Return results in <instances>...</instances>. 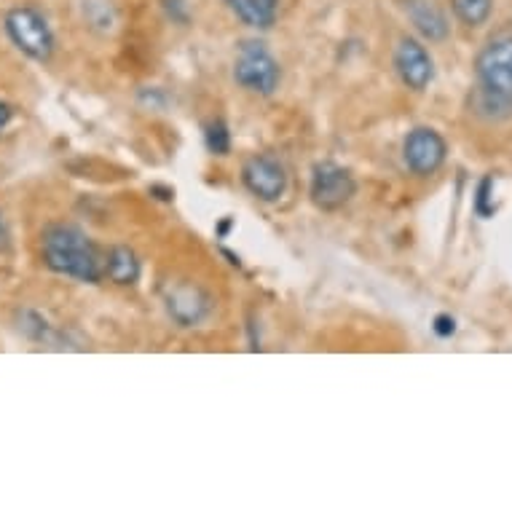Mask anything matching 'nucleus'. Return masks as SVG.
Wrapping results in <instances>:
<instances>
[{
  "label": "nucleus",
  "instance_id": "f257e3e1",
  "mask_svg": "<svg viewBox=\"0 0 512 512\" xmlns=\"http://www.w3.org/2000/svg\"><path fill=\"white\" fill-rule=\"evenodd\" d=\"M472 89V113L488 124H504L512 118V33L488 38L478 51Z\"/></svg>",
  "mask_w": 512,
  "mask_h": 512
},
{
  "label": "nucleus",
  "instance_id": "f03ea898",
  "mask_svg": "<svg viewBox=\"0 0 512 512\" xmlns=\"http://www.w3.org/2000/svg\"><path fill=\"white\" fill-rule=\"evenodd\" d=\"M41 258L46 269L84 285L105 279V252L81 226L51 223L41 234Z\"/></svg>",
  "mask_w": 512,
  "mask_h": 512
},
{
  "label": "nucleus",
  "instance_id": "7ed1b4c3",
  "mask_svg": "<svg viewBox=\"0 0 512 512\" xmlns=\"http://www.w3.org/2000/svg\"><path fill=\"white\" fill-rule=\"evenodd\" d=\"M234 81L255 97H274L282 84V65L263 41H242L234 57Z\"/></svg>",
  "mask_w": 512,
  "mask_h": 512
},
{
  "label": "nucleus",
  "instance_id": "20e7f679",
  "mask_svg": "<svg viewBox=\"0 0 512 512\" xmlns=\"http://www.w3.org/2000/svg\"><path fill=\"white\" fill-rule=\"evenodd\" d=\"M6 33H9L11 43L35 62H49L54 57L57 41H54V33L41 11L30 9V6L11 9L6 14Z\"/></svg>",
  "mask_w": 512,
  "mask_h": 512
},
{
  "label": "nucleus",
  "instance_id": "39448f33",
  "mask_svg": "<svg viewBox=\"0 0 512 512\" xmlns=\"http://www.w3.org/2000/svg\"><path fill=\"white\" fill-rule=\"evenodd\" d=\"M309 196L317 210L338 212L357 196V180L349 169L336 161H317L311 167Z\"/></svg>",
  "mask_w": 512,
  "mask_h": 512
},
{
  "label": "nucleus",
  "instance_id": "423d86ee",
  "mask_svg": "<svg viewBox=\"0 0 512 512\" xmlns=\"http://www.w3.org/2000/svg\"><path fill=\"white\" fill-rule=\"evenodd\" d=\"M242 185L258 202L274 204L287 194L290 175L274 153H255L242 164Z\"/></svg>",
  "mask_w": 512,
  "mask_h": 512
},
{
  "label": "nucleus",
  "instance_id": "0eeeda50",
  "mask_svg": "<svg viewBox=\"0 0 512 512\" xmlns=\"http://www.w3.org/2000/svg\"><path fill=\"white\" fill-rule=\"evenodd\" d=\"M448 159V143L432 126H416L403 140V164L416 177L435 175Z\"/></svg>",
  "mask_w": 512,
  "mask_h": 512
},
{
  "label": "nucleus",
  "instance_id": "6e6552de",
  "mask_svg": "<svg viewBox=\"0 0 512 512\" xmlns=\"http://www.w3.org/2000/svg\"><path fill=\"white\" fill-rule=\"evenodd\" d=\"M164 306L180 328H199L215 311L212 295L194 282H169L164 290Z\"/></svg>",
  "mask_w": 512,
  "mask_h": 512
},
{
  "label": "nucleus",
  "instance_id": "1a4fd4ad",
  "mask_svg": "<svg viewBox=\"0 0 512 512\" xmlns=\"http://www.w3.org/2000/svg\"><path fill=\"white\" fill-rule=\"evenodd\" d=\"M395 70L411 92H424L435 81V59L421 41L405 35L395 46Z\"/></svg>",
  "mask_w": 512,
  "mask_h": 512
},
{
  "label": "nucleus",
  "instance_id": "9d476101",
  "mask_svg": "<svg viewBox=\"0 0 512 512\" xmlns=\"http://www.w3.org/2000/svg\"><path fill=\"white\" fill-rule=\"evenodd\" d=\"M405 11L421 38H427L429 43H440L448 38V30H451L448 19L432 0H405Z\"/></svg>",
  "mask_w": 512,
  "mask_h": 512
},
{
  "label": "nucleus",
  "instance_id": "9b49d317",
  "mask_svg": "<svg viewBox=\"0 0 512 512\" xmlns=\"http://www.w3.org/2000/svg\"><path fill=\"white\" fill-rule=\"evenodd\" d=\"M279 3L282 0H226L231 14L250 30H271L277 25Z\"/></svg>",
  "mask_w": 512,
  "mask_h": 512
},
{
  "label": "nucleus",
  "instance_id": "f8f14e48",
  "mask_svg": "<svg viewBox=\"0 0 512 512\" xmlns=\"http://www.w3.org/2000/svg\"><path fill=\"white\" fill-rule=\"evenodd\" d=\"M140 271H143V266H140L137 252L124 247V244L110 247V250L105 252V277H108L113 285H121V287L137 285Z\"/></svg>",
  "mask_w": 512,
  "mask_h": 512
},
{
  "label": "nucleus",
  "instance_id": "ddd939ff",
  "mask_svg": "<svg viewBox=\"0 0 512 512\" xmlns=\"http://www.w3.org/2000/svg\"><path fill=\"white\" fill-rule=\"evenodd\" d=\"M451 9L464 27H483L494 14V0H451Z\"/></svg>",
  "mask_w": 512,
  "mask_h": 512
},
{
  "label": "nucleus",
  "instance_id": "4468645a",
  "mask_svg": "<svg viewBox=\"0 0 512 512\" xmlns=\"http://www.w3.org/2000/svg\"><path fill=\"white\" fill-rule=\"evenodd\" d=\"M19 328L25 330L27 336L33 338V341H38V344H49L54 346V349H65V346H62V333L51 328L49 322H46L41 314H35V311H25V314H22V325H19Z\"/></svg>",
  "mask_w": 512,
  "mask_h": 512
},
{
  "label": "nucleus",
  "instance_id": "2eb2a0df",
  "mask_svg": "<svg viewBox=\"0 0 512 512\" xmlns=\"http://www.w3.org/2000/svg\"><path fill=\"white\" fill-rule=\"evenodd\" d=\"M231 126L226 124V118H212L204 124V145L212 156H228L231 153Z\"/></svg>",
  "mask_w": 512,
  "mask_h": 512
},
{
  "label": "nucleus",
  "instance_id": "dca6fc26",
  "mask_svg": "<svg viewBox=\"0 0 512 512\" xmlns=\"http://www.w3.org/2000/svg\"><path fill=\"white\" fill-rule=\"evenodd\" d=\"M491 196H494V177L486 175L478 183V191H475V212L480 218H491L496 212V204L491 202Z\"/></svg>",
  "mask_w": 512,
  "mask_h": 512
},
{
  "label": "nucleus",
  "instance_id": "f3484780",
  "mask_svg": "<svg viewBox=\"0 0 512 512\" xmlns=\"http://www.w3.org/2000/svg\"><path fill=\"white\" fill-rule=\"evenodd\" d=\"M432 330H435V336L451 338L456 333V319L451 314H437L435 322H432Z\"/></svg>",
  "mask_w": 512,
  "mask_h": 512
},
{
  "label": "nucleus",
  "instance_id": "a211bd4d",
  "mask_svg": "<svg viewBox=\"0 0 512 512\" xmlns=\"http://www.w3.org/2000/svg\"><path fill=\"white\" fill-rule=\"evenodd\" d=\"M11 118H14V108H11L9 102L0 100V132L11 124Z\"/></svg>",
  "mask_w": 512,
  "mask_h": 512
},
{
  "label": "nucleus",
  "instance_id": "6ab92c4d",
  "mask_svg": "<svg viewBox=\"0 0 512 512\" xmlns=\"http://www.w3.org/2000/svg\"><path fill=\"white\" fill-rule=\"evenodd\" d=\"M9 228H6V223H3V215H0V252H6L9 250Z\"/></svg>",
  "mask_w": 512,
  "mask_h": 512
}]
</instances>
